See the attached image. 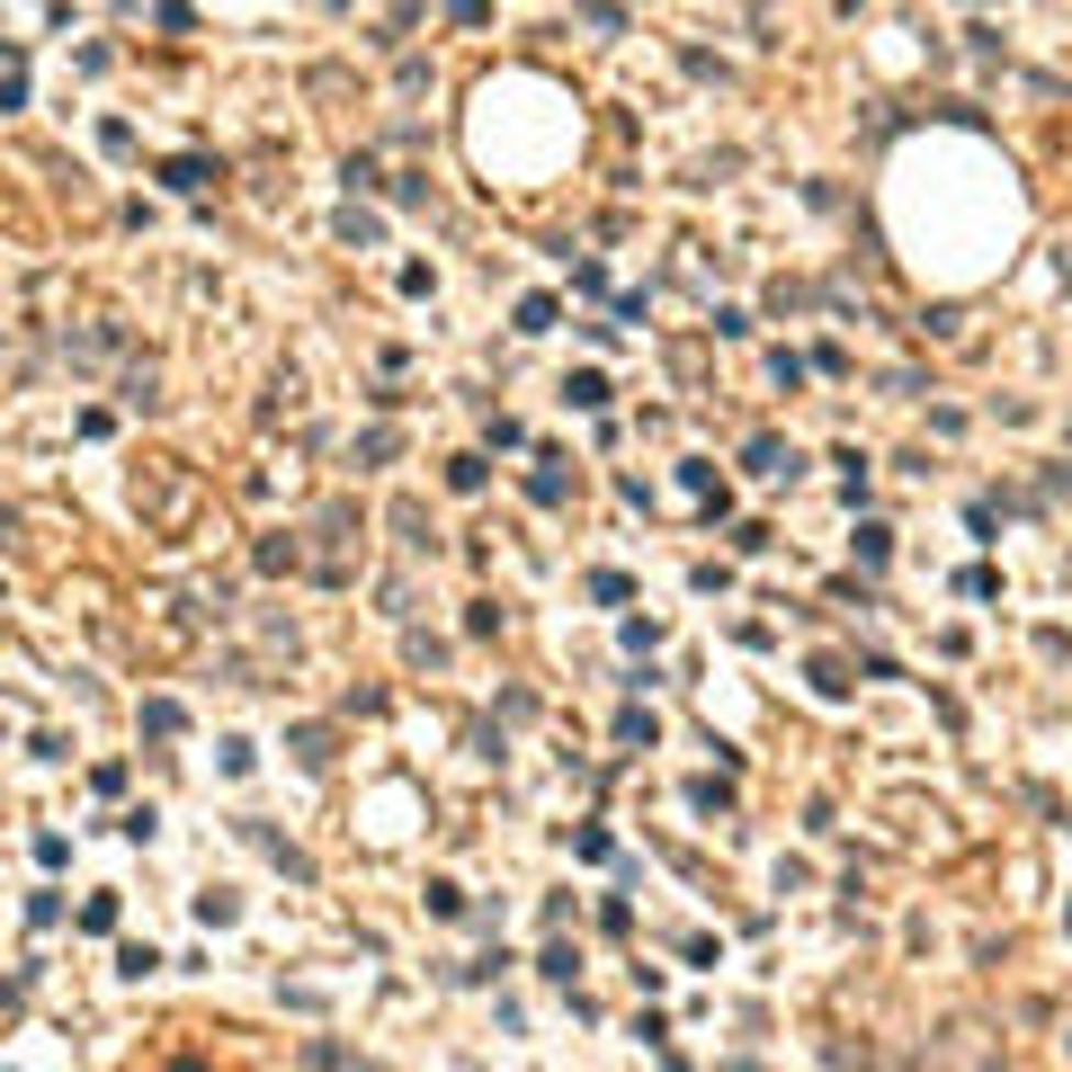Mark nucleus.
Listing matches in <instances>:
<instances>
[{
  "mask_svg": "<svg viewBox=\"0 0 1072 1072\" xmlns=\"http://www.w3.org/2000/svg\"><path fill=\"white\" fill-rule=\"evenodd\" d=\"M563 393H572V402H581V412H599V402H608V376H572V384H563Z\"/></svg>",
  "mask_w": 1072,
  "mask_h": 1072,
  "instance_id": "7ed1b4c3",
  "label": "nucleus"
},
{
  "mask_svg": "<svg viewBox=\"0 0 1072 1072\" xmlns=\"http://www.w3.org/2000/svg\"><path fill=\"white\" fill-rule=\"evenodd\" d=\"M751 474H795V447H778V438H751Z\"/></svg>",
  "mask_w": 1072,
  "mask_h": 1072,
  "instance_id": "f257e3e1",
  "label": "nucleus"
},
{
  "mask_svg": "<svg viewBox=\"0 0 1072 1072\" xmlns=\"http://www.w3.org/2000/svg\"><path fill=\"white\" fill-rule=\"evenodd\" d=\"M581 19H590L599 36H617V27H626V10H617V0H581Z\"/></svg>",
  "mask_w": 1072,
  "mask_h": 1072,
  "instance_id": "f03ea898",
  "label": "nucleus"
},
{
  "mask_svg": "<svg viewBox=\"0 0 1072 1072\" xmlns=\"http://www.w3.org/2000/svg\"><path fill=\"white\" fill-rule=\"evenodd\" d=\"M376 233H384V224H376V215H358V206H349V215H340V242H358V250H367V242H376Z\"/></svg>",
  "mask_w": 1072,
  "mask_h": 1072,
  "instance_id": "20e7f679",
  "label": "nucleus"
},
{
  "mask_svg": "<svg viewBox=\"0 0 1072 1072\" xmlns=\"http://www.w3.org/2000/svg\"><path fill=\"white\" fill-rule=\"evenodd\" d=\"M1063 929H1072V912H1063Z\"/></svg>",
  "mask_w": 1072,
  "mask_h": 1072,
  "instance_id": "39448f33",
  "label": "nucleus"
}]
</instances>
